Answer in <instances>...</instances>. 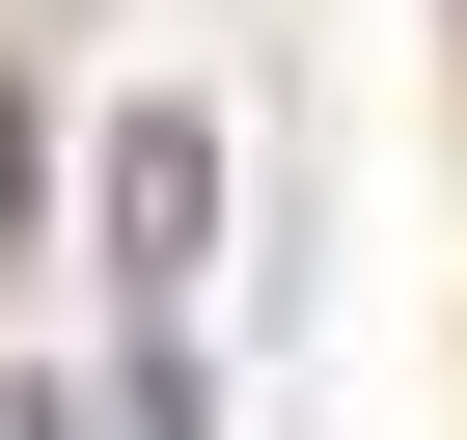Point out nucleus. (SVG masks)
<instances>
[{"instance_id":"nucleus-3","label":"nucleus","mask_w":467,"mask_h":440,"mask_svg":"<svg viewBox=\"0 0 467 440\" xmlns=\"http://www.w3.org/2000/svg\"><path fill=\"white\" fill-rule=\"evenodd\" d=\"M0 440H83V385H28V358H0Z\"/></svg>"},{"instance_id":"nucleus-1","label":"nucleus","mask_w":467,"mask_h":440,"mask_svg":"<svg viewBox=\"0 0 467 440\" xmlns=\"http://www.w3.org/2000/svg\"><path fill=\"white\" fill-rule=\"evenodd\" d=\"M110 276H138V303L220 276V138H192V110H110Z\"/></svg>"},{"instance_id":"nucleus-2","label":"nucleus","mask_w":467,"mask_h":440,"mask_svg":"<svg viewBox=\"0 0 467 440\" xmlns=\"http://www.w3.org/2000/svg\"><path fill=\"white\" fill-rule=\"evenodd\" d=\"M28 193H56V138H28V83H0V276H28Z\"/></svg>"}]
</instances>
